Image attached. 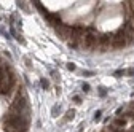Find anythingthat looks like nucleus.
Wrapping results in <instances>:
<instances>
[{"mask_svg": "<svg viewBox=\"0 0 134 132\" xmlns=\"http://www.w3.org/2000/svg\"><path fill=\"white\" fill-rule=\"evenodd\" d=\"M82 43L86 49H96L99 46V35L94 34L93 30H88V34L82 37Z\"/></svg>", "mask_w": 134, "mask_h": 132, "instance_id": "1", "label": "nucleus"}, {"mask_svg": "<svg viewBox=\"0 0 134 132\" xmlns=\"http://www.w3.org/2000/svg\"><path fill=\"white\" fill-rule=\"evenodd\" d=\"M74 116H75V110H69V111H67V116H65V120H64V121H70V120H74Z\"/></svg>", "mask_w": 134, "mask_h": 132, "instance_id": "2", "label": "nucleus"}, {"mask_svg": "<svg viewBox=\"0 0 134 132\" xmlns=\"http://www.w3.org/2000/svg\"><path fill=\"white\" fill-rule=\"evenodd\" d=\"M40 84H42V88L46 91L48 89V86H50V83H48V80H45V78H42V80H40Z\"/></svg>", "mask_w": 134, "mask_h": 132, "instance_id": "3", "label": "nucleus"}, {"mask_svg": "<svg viewBox=\"0 0 134 132\" xmlns=\"http://www.w3.org/2000/svg\"><path fill=\"white\" fill-rule=\"evenodd\" d=\"M115 124H117V126H125V124H126V121H125V120H121V118H117V120H115Z\"/></svg>", "mask_w": 134, "mask_h": 132, "instance_id": "4", "label": "nucleus"}, {"mask_svg": "<svg viewBox=\"0 0 134 132\" xmlns=\"http://www.w3.org/2000/svg\"><path fill=\"white\" fill-rule=\"evenodd\" d=\"M101 118H102V111H101V110H98V111L94 113V121H99Z\"/></svg>", "mask_w": 134, "mask_h": 132, "instance_id": "5", "label": "nucleus"}, {"mask_svg": "<svg viewBox=\"0 0 134 132\" xmlns=\"http://www.w3.org/2000/svg\"><path fill=\"white\" fill-rule=\"evenodd\" d=\"M99 96H101V97H105V96H107L105 88H99Z\"/></svg>", "mask_w": 134, "mask_h": 132, "instance_id": "6", "label": "nucleus"}, {"mask_svg": "<svg viewBox=\"0 0 134 132\" xmlns=\"http://www.w3.org/2000/svg\"><path fill=\"white\" fill-rule=\"evenodd\" d=\"M58 111H59V107H58V105H54V107H53V116H58Z\"/></svg>", "mask_w": 134, "mask_h": 132, "instance_id": "7", "label": "nucleus"}, {"mask_svg": "<svg viewBox=\"0 0 134 132\" xmlns=\"http://www.w3.org/2000/svg\"><path fill=\"white\" fill-rule=\"evenodd\" d=\"M82 89H83L85 92H89V91H91V89H89V84H88V83H83V86H82Z\"/></svg>", "mask_w": 134, "mask_h": 132, "instance_id": "8", "label": "nucleus"}, {"mask_svg": "<svg viewBox=\"0 0 134 132\" xmlns=\"http://www.w3.org/2000/svg\"><path fill=\"white\" fill-rule=\"evenodd\" d=\"M113 75H115V76H118V78H120V76H121V75H125V70H117V72H115V73H113Z\"/></svg>", "mask_w": 134, "mask_h": 132, "instance_id": "9", "label": "nucleus"}, {"mask_svg": "<svg viewBox=\"0 0 134 132\" xmlns=\"http://www.w3.org/2000/svg\"><path fill=\"white\" fill-rule=\"evenodd\" d=\"M109 132H123L121 129H117V127H109Z\"/></svg>", "mask_w": 134, "mask_h": 132, "instance_id": "10", "label": "nucleus"}, {"mask_svg": "<svg viewBox=\"0 0 134 132\" xmlns=\"http://www.w3.org/2000/svg\"><path fill=\"white\" fill-rule=\"evenodd\" d=\"M67 69H69V70H75V65L74 64H69V65H67Z\"/></svg>", "mask_w": 134, "mask_h": 132, "instance_id": "11", "label": "nucleus"}, {"mask_svg": "<svg viewBox=\"0 0 134 132\" xmlns=\"http://www.w3.org/2000/svg\"><path fill=\"white\" fill-rule=\"evenodd\" d=\"M83 75H88V76H89V75H93V72H89V70H85V72H83Z\"/></svg>", "mask_w": 134, "mask_h": 132, "instance_id": "12", "label": "nucleus"}, {"mask_svg": "<svg viewBox=\"0 0 134 132\" xmlns=\"http://www.w3.org/2000/svg\"><path fill=\"white\" fill-rule=\"evenodd\" d=\"M126 73H128V75H134V69H129V70H128Z\"/></svg>", "mask_w": 134, "mask_h": 132, "instance_id": "13", "label": "nucleus"}, {"mask_svg": "<svg viewBox=\"0 0 134 132\" xmlns=\"http://www.w3.org/2000/svg\"><path fill=\"white\" fill-rule=\"evenodd\" d=\"M74 99H75V102H78V103H80V100H82V99H80V96H75Z\"/></svg>", "mask_w": 134, "mask_h": 132, "instance_id": "14", "label": "nucleus"}]
</instances>
